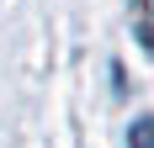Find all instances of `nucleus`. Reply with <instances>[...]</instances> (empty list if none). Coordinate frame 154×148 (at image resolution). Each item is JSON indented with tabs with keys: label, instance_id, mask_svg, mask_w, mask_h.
<instances>
[{
	"label": "nucleus",
	"instance_id": "obj_1",
	"mask_svg": "<svg viewBox=\"0 0 154 148\" xmlns=\"http://www.w3.org/2000/svg\"><path fill=\"white\" fill-rule=\"evenodd\" d=\"M128 143H133V148H149V117L133 122V138H128Z\"/></svg>",
	"mask_w": 154,
	"mask_h": 148
}]
</instances>
